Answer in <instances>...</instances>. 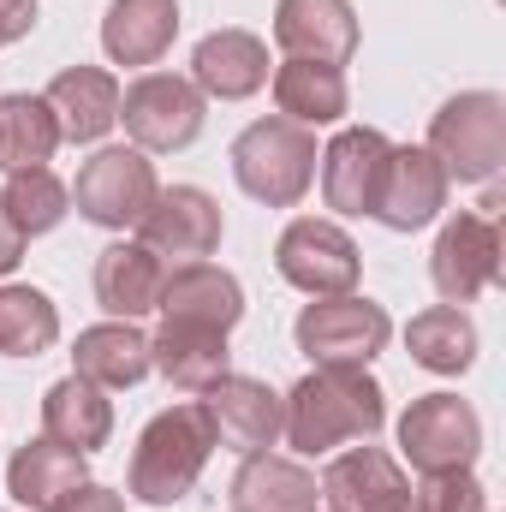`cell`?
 I'll use <instances>...</instances> for the list:
<instances>
[{
    "label": "cell",
    "mask_w": 506,
    "mask_h": 512,
    "mask_svg": "<svg viewBox=\"0 0 506 512\" xmlns=\"http://www.w3.org/2000/svg\"><path fill=\"white\" fill-rule=\"evenodd\" d=\"M447 191H453V179L441 173V161L429 149H417V143L387 149V173H381V191H376V221L393 227V233H417V227H429L447 209Z\"/></svg>",
    "instance_id": "obj_14"
},
{
    "label": "cell",
    "mask_w": 506,
    "mask_h": 512,
    "mask_svg": "<svg viewBox=\"0 0 506 512\" xmlns=\"http://www.w3.org/2000/svg\"><path fill=\"white\" fill-rule=\"evenodd\" d=\"M60 149V126L54 108L42 96H0V167H48Z\"/></svg>",
    "instance_id": "obj_29"
},
{
    "label": "cell",
    "mask_w": 506,
    "mask_h": 512,
    "mask_svg": "<svg viewBox=\"0 0 506 512\" xmlns=\"http://www.w3.org/2000/svg\"><path fill=\"white\" fill-rule=\"evenodd\" d=\"M42 102L54 108L60 143H102L120 126V78L102 72V66H66L42 90Z\"/></svg>",
    "instance_id": "obj_18"
},
{
    "label": "cell",
    "mask_w": 506,
    "mask_h": 512,
    "mask_svg": "<svg viewBox=\"0 0 506 512\" xmlns=\"http://www.w3.org/2000/svg\"><path fill=\"white\" fill-rule=\"evenodd\" d=\"M387 149H393V143H387L376 126L334 131V143L316 155V167H322V203H328L334 215H376Z\"/></svg>",
    "instance_id": "obj_13"
},
{
    "label": "cell",
    "mask_w": 506,
    "mask_h": 512,
    "mask_svg": "<svg viewBox=\"0 0 506 512\" xmlns=\"http://www.w3.org/2000/svg\"><path fill=\"white\" fill-rule=\"evenodd\" d=\"M0 197H6V209H12V221H18L24 239L54 233V227L66 221V209H72V191L60 185L54 167H18V173L0 185Z\"/></svg>",
    "instance_id": "obj_31"
},
{
    "label": "cell",
    "mask_w": 506,
    "mask_h": 512,
    "mask_svg": "<svg viewBox=\"0 0 506 512\" xmlns=\"http://www.w3.org/2000/svg\"><path fill=\"white\" fill-rule=\"evenodd\" d=\"M84 483H90V453H72V447H60V441H48V435L24 441V447L12 453V465H6L12 501L30 507V512H54L72 489H84Z\"/></svg>",
    "instance_id": "obj_22"
},
{
    "label": "cell",
    "mask_w": 506,
    "mask_h": 512,
    "mask_svg": "<svg viewBox=\"0 0 506 512\" xmlns=\"http://www.w3.org/2000/svg\"><path fill=\"white\" fill-rule=\"evenodd\" d=\"M161 280H167V268H161V256L143 251V245H108V251L96 256V304L114 316V322H137V316H149L155 304H161Z\"/></svg>",
    "instance_id": "obj_25"
},
{
    "label": "cell",
    "mask_w": 506,
    "mask_h": 512,
    "mask_svg": "<svg viewBox=\"0 0 506 512\" xmlns=\"http://www.w3.org/2000/svg\"><path fill=\"white\" fill-rule=\"evenodd\" d=\"M274 84V108L280 120L292 126H340L352 114V84H346V66H322V60H280L268 72Z\"/></svg>",
    "instance_id": "obj_21"
},
{
    "label": "cell",
    "mask_w": 506,
    "mask_h": 512,
    "mask_svg": "<svg viewBox=\"0 0 506 512\" xmlns=\"http://www.w3.org/2000/svg\"><path fill=\"white\" fill-rule=\"evenodd\" d=\"M387 423V393L364 364H316L304 382L286 393V441L310 459L346 447V441H370Z\"/></svg>",
    "instance_id": "obj_1"
},
{
    "label": "cell",
    "mask_w": 506,
    "mask_h": 512,
    "mask_svg": "<svg viewBox=\"0 0 506 512\" xmlns=\"http://www.w3.org/2000/svg\"><path fill=\"white\" fill-rule=\"evenodd\" d=\"M298 352L310 364H370L376 352H387L393 340V316L376 298L340 292V298H316L298 310Z\"/></svg>",
    "instance_id": "obj_8"
},
{
    "label": "cell",
    "mask_w": 506,
    "mask_h": 512,
    "mask_svg": "<svg viewBox=\"0 0 506 512\" xmlns=\"http://www.w3.org/2000/svg\"><path fill=\"white\" fill-rule=\"evenodd\" d=\"M60 340V310L36 286H0V358H42Z\"/></svg>",
    "instance_id": "obj_30"
},
{
    "label": "cell",
    "mask_w": 506,
    "mask_h": 512,
    "mask_svg": "<svg viewBox=\"0 0 506 512\" xmlns=\"http://www.w3.org/2000/svg\"><path fill=\"white\" fill-rule=\"evenodd\" d=\"M316 155H322L316 149V131L268 114V120H251V126L233 137V179H239V191L256 197V203L292 209L316 185Z\"/></svg>",
    "instance_id": "obj_3"
},
{
    "label": "cell",
    "mask_w": 506,
    "mask_h": 512,
    "mask_svg": "<svg viewBox=\"0 0 506 512\" xmlns=\"http://www.w3.org/2000/svg\"><path fill=\"white\" fill-rule=\"evenodd\" d=\"M209 453H215V429H209V417H203L197 399L149 417L143 435H137V447H131V501H143V507H179L197 489Z\"/></svg>",
    "instance_id": "obj_2"
},
{
    "label": "cell",
    "mask_w": 506,
    "mask_h": 512,
    "mask_svg": "<svg viewBox=\"0 0 506 512\" xmlns=\"http://www.w3.org/2000/svg\"><path fill=\"white\" fill-rule=\"evenodd\" d=\"M405 346H411V358H417L423 370H435V376H465V370L477 364V322H471L459 304H429V310L411 316Z\"/></svg>",
    "instance_id": "obj_28"
},
{
    "label": "cell",
    "mask_w": 506,
    "mask_h": 512,
    "mask_svg": "<svg viewBox=\"0 0 506 512\" xmlns=\"http://www.w3.org/2000/svg\"><path fill=\"white\" fill-rule=\"evenodd\" d=\"M120 120H126L131 149L173 155V149H191L203 137L209 102L179 72H143V78H131L126 90H120Z\"/></svg>",
    "instance_id": "obj_5"
},
{
    "label": "cell",
    "mask_w": 506,
    "mask_h": 512,
    "mask_svg": "<svg viewBox=\"0 0 506 512\" xmlns=\"http://www.w3.org/2000/svg\"><path fill=\"white\" fill-rule=\"evenodd\" d=\"M316 489H322L328 512H399L411 501L405 465L393 453H381V447H346V453H334Z\"/></svg>",
    "instance_id": "obj_15"
},
{
    "label": "cell",
    "mask_w": 506,
    "mask_h": 512,
    "mask_svg": "<svg viewBox=\"0 0 506 512\" xmlns=\"http://www.w3.org/2000/svg\"><path fill=\"white\" fill-rule=\"evenodd\" d=\"M417 512H489V489L471 471H447V477H423Z\"/></svg>",
    "instance_id": "obj_32"
},
{
    "label": "cell",
    "mask_w": 506,
    "mask_h": 512,
    "mask_svg": "<svg viewBox=\"0 0 506 512\" xmlns=\"http://www.w3.org/2000/svg\"><path fill=\"white\" fill-rule=\"evenodd\" d=\"M274 42L286 48V60L346 66L358 54V12H352V0H280Z\"/></svg>",
    "instance_id": "obj_16"
},
{
    "label": "cell",
    "mask_w": 506,
    "mask_h": 512,
    "mask_svg": "<svg viewBox=\"0 0 506 512\" xmlns=\"http://www.w3.org/2000/svg\"><path fill=\"white\" fill-rule=\"evenodd\" d=\"M322 489L298 459L280 453H245L233 471V512H316Z\"/></svg>",
    "instance_id": "obj_27"
},
{
    "label": "cell",
    "mask_w": 506,
    "mask_h": 512,
    "mask_svg": "<svg viewBox=\"0 0 506 512\" xmlns=\"http://www.w3.org/2000/svg\"><path fill=\"white\" fill-rule=\"evenodd\" d=\"M36 30V0H0V48L24 42Z\"/></svg>",
    "instance_id": "obj_34"
},
{
    "label": "cell",
    "mask_w": 506,
    "mask_h": 512,
    "mask_svg": "<svg viewBox=\"0 0 506 512\" xmlns=\"http://www.w3.org/2000/svg\"><path fill=\"white\" fill-rule=\"evenodd\" d=\"M447 179L459 185H495L506 167V102L495 90H465L453 96L435 120H429V143H423Z\"/></svg>",
    "instance_id": "obj_4"
},
{
    "label": "cell",
    "mask_w": 506,
    "mask_h": 512,
    "mask_svg": "<svg viewBox=\"0 0 506 512\" xmlns=\"http://www.w3.org/2000/svg\"><path fill=\"white\" fill-rule=\"evenodd\" d=\"M167 322H197V328H221L233 334L239 316H245V286L239 274L215 268V262H179L167 280H161V304H155Z\"/></svg>",
    "instance_id": "obj_17"
},
{
    "label": "cell",
    "mask_w": 506,
    "mask_h": 512,
    "mask_svg": "<svg viewBox=\"0 0 506 512\" xmlns=\"http://www.w3.org/2000/svg\"><path fill=\"white\" fill-rule=\"evenodd\" d=\"M24 245H30V239L18 233V221H12V209H6V197H0V280L24 262Z\"/></svg>",
    "instance_id": "obj_35"
},
{
    "label": "cell",
    "mask_w": 506,
    "mask_h": 512,
    "mask_svg": "<svg viewBox=\"0 0 506 512\" xmlns=\"http://www.w3.org/2000/svg\"><path fill=\"white\" fill-rule=\"evenodd\" d=\"M399 453L417 477L471 471L477 453H483V417L459 393H423L399 417Z\"/></svg>",
    "instance_id": "obj_6"
},
{
    "label": "cell",
    "mask_w": 506,
    "mask_h": 512,
    "mask_svg": "<svg viewBox=\"0 0 506 512\" xmlns=\"http://www.w3.org/2000/svg\"><path fill=\"white\" fill-rule=\"evenodd\" d=\"M197 405H203V417L215 429V447H227L239 459L268 453L280 441V429H286V399L268 382H256V376H221L209 393H197Z\"/></svg>",
    "instance_id": "obj_11"
},
{
    "label": "cell",
    "mask_w": 506,
    "mask_h": 512,
    "mask_svg": "<svg viewBox=\"0 0 506 512\" xmlns=\"http://www.w3.org/2000/svg\"><path fill=\"white\" fill-rule=\"evenodd\" d=\"M227 233L221 221V203L203 191V185H173V191H155L149 215L137 221V245L155 256H173V262H203L215 256Z\"/></svg>",
    "instance_id": "obj_12"
},
{
    "label": "cell",
    "mask_w": 506,
    "mask_h": 512,
    "mask_svg": "<svg viewBox=\"0 0 506 512\" xmlns=\"http://www.w3.org/2000/svg\"><path fill=\"white\" fill-rule=\"evenodd\" d=\"M179 36V0H108L102 48L114 66H155Z\"/></svg>",
    "instance_id": "obj_24"
},
{
    "label": "cell",
    "mask_w": 506,
    "mask_h": 512,
    "mask_svg": "<svg viewBox=\"0 0 506 512\" xmlns=\"http://www.w3.org/2000/svg\"><path fill=\"white\" fill-rule=\"evenodd\" d=\"M274 268H280L286 286H298L310 298H340V292L358 286V245H352V233L340 221L298 215L274 239Z\"/></svg>",
    "instance_id": "obj_9"
},
{
    "label": "cell",
    "mask_w": 506,
    "mask_h": 512,
    "mask_svg": "<svg viewBox=\"0 0 506 512\" xmlns=\"http://www.w3.org/2000/svg\"><path fill=\"white\" fill-rule=\"evenodd\" d=\"M399 512H417V489H411V501H405V507H399Z\"/></svg>",
    "instance_id": "obj_36"
},
{
    "label": "cell",
    "mask_w": 506,
    "mask_h": 512,
    "mask_svg": "<svg viewBox=\"0 0 506 512\" xmlns=\"http://www.w3.org/2000/svg\"><path fill=\"white\" fill-rule=\"evenodd\" d=\"M155 191H161L155 161H149L143 149H126V143L96 149V155L78 167V185H72L78 215H84L90 227H108V233H126V227H137V221L149 215Z\"/></svg>",
    "instance_id": "obj_7"
},
{
    "label": "cell",
    "mask_w": 506,
    "mask_h": 512,
    "mask_svg": "<svg viewBox=\"0 0 506 512\" xmlns=\"http://www.w3.org/2000/svg\"><path fill=\"white\" fill-rule=\"evenodd\" d=\"M149 364L179 387V393H209L221 376H233V352L221 328H197V322H167L149 334Z\"/></svg>",
    "instance_id": "obj_20"
},
{
    "label": "cell",
    "mask_w": 506,
    "mask_h": 512,
    "mask_svg": "<svg viewBox=\"0 0 506 512\" xmlns=\"http://www.w3.org/2000/svg\"><path fill=\"white\" fill-rule=\"evenodd\" d=\"M54 512H126V495H114L108 483H84V489H72Z\"/></svg>",
    "instance_id": "obj_33"
},
{
    "label": "cell",
    "mask_w": 506,
    "mask_h": 512,
    "mask_svg": "<svg viewBox=\"0 0 506 512\" xmlns=\"http://www.w3.org/2000/svg\"><path fill=\"white\" fill-rule=\"evenodd\" d=\"M191 84L203 102H245L268 84V42L256 30H209L191 54Z\"/></svg>",
    "instance_id": "obj_19"
},
{
    "label": "cell",
    "mask_w": 506,
    "mask_h": 512,
    "mask_svg": "<svg viewBox=\"0 0 506 512\" xmlns=\"http://www.w3.org/2000/svg\"><path fill=\"white\" fill-rule=\"evenodd\" d=\"M42 435L60 441V447H72V453L108 447V435H114V399H108V387L84 382V376L54 382L42 393Z\"/></svg>",
    "instance_id": "obj_23"
},
{
    "label": "cell",
    "mask_w": 506,
    "mask_h": 512,
    "mask_svg": "<svg viewBox=\"0 0 506 512\" xmlns=\"http://www.w3.org/2000/svg\"><path fill=\"white\" fill-rule=\"evenodd\" d=\"M429 280L447 304H471L483 298L495 280H501V221L495 215H477V209H459L441 239H435V256H429Z\"/></svg>",
    "instance_id": "obj_10"
},
{
    "label": "cell",
    "mask_w": 506,
    "mask_h": 512,
    "mask_svg": "<svg viewBox=\"0 0 506 512\" xmlns=\"http://www.w3.org/2000/svg\"><path fill=\"white\" fill-rule=\"evenodd\" d=\"M72 376H84V382L96 387H137L155 364H149V334L137 328V322H96V328H84L78 334V346H72Z\"/></svg>",
    "instance_id": "obj_26"
}]
</instances>
